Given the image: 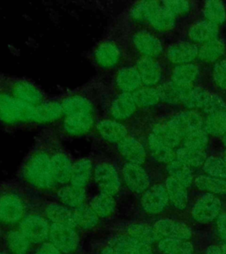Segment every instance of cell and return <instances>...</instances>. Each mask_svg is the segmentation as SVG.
<instances>
[{"instance_id":"16","label":"cell","mask_w":226,"mask_h":254,"mask_svg":"<svg viewBox=\"0 0 226 254\" xmlns=\"http://www.w3.org/2000/svg\"><path fill=\"white\" fill-rule=\"evenodd\" d=\"M135 50L143 56V58L154 59L161 55L163 46L155 36L146 30L136 32L132 38Z\"/></svg>"},{"instance_id":"50","label":"cell","mask_w":226,"mask_h":254,"mask_svg":"<svg viewBox=\"0 0 226 254\" xmlns=\"http://www.w3.org/2000/svg\"><path fill=\"white\" fill-rule=\"evenodd\" d=\"M203 171L212 178L226 179V162L224 159L211 156L206 159Z\"/></svg>"},{"instance_id":"51","label":"cell","mask_w":226,"mask_h":254,"mask_svg":"<svg viewBox=\"0 0 226 254\" xmlns=\"http://www.w3.org/2000/svg\"><path fill=\"white\" fill-rule=\"evenodd\" d=\"M183 139H183L184 147L195 149V150L204 151L209 142L208 133L203 129L192 131Z\"/></svg>"},{"instance_id":"30","label":"cell","mask_w":226,"mask_h":254,"mask_svg":"<svg viewBox=\"0 0 226 254\" xmlns=\"http://www.w3.org/2000/svg\"><path fill=\"white\" fill-rule=\"evenodd\" d=\"M165 188L172 205L179 210L186 209L188 203L187 187L174 179L168 178L165 181Z\"/></svg>"},{"instance_id":"25","label":"cell","mask_w":226,"mask_h":254,"mask_svg":"<svg viewBox=\"0 0 226 254\" xmlns=\"http://www.w3.org/2000/svg\"><path fill=\"white\" fill-rule=\"evenodd\" d=\"M45 215L53 224L73 228L76 226L74 212H72L67 206L58 203H50L45 206Z\"/></svg>"},{"instance_id":"32","label":"cell","mask_w":226,"mask_h":254,"mask_svg":"<svg viewBox=\"0 0 226 254\" xmlns=\"http://www.w3.org/2000/svg\"><path fill=\"white\" fill-rule=\"evenodd\" d=\"M191 88L192 87L181 86L171 80L157 87V91L160 96V101L174 104V103L181 102L183 97L187 92L190 90Z\"/></svg>"},{"instance_id":"43","label":"cell","mask_w":226,"mask_h":254,"mask_svg":"<svg viewBox=\"0 0 226 254\" xmlns=\"http://www.w3.org/2000/svg\"><path fill=\"white\" fill-rule=\"evenodd\" d=\"M225 49V44L217 38L203 44L199 49L198 57L205 62H215L224 54Z\"/></svg>"},{"instance_id":"49","label":"cell","mask_w":226,"mask_h":254,"mask_svg":"<svg viewBox=\"0 0 226 254\" xmlns=\"http://www.w3.org/2000/svg\"><path fill=\"white\" fill-rule=\"evenodd\" d=\"M9 250L13 254H25L29 248V241L20 231H11L6 237Z\"/></svg>"},{"instance_id":"45","label":"cell","mask_w":226,"mask_h":254,"mask_svg":"<svg viewBox=\"0 0 226 254\" xmlns=\"http://www.w3.org/2000/svg\"><path fill=\"white\" fill-rule=\"evenodd\" d=\"M177 160L189 167L202 166L206 161L205 151L195 150L188 147H182L176 152Z\"/></svg>"},{"instance_id":"3","label":"cell","mask_w":226,"mask_h":254,"mask_svg":"<svg viewBox=\"0 0 226 254\" xmlns=\"http://www.w3.org/2000/svg\"><path fill=\"white\" fill-rule=\"evenodd\" d=\"M0 86L16 99L35 107L47 101L45 93L37 85L28 79L3 77L0 80Z\"/></svg>"},{"instance_id":"8","label":"cell","mask_w":226,"mask_h":254,"mask_svg":"<svg viewBox=\"0 0 226 254\" xmlns=\"http://www.w3.org/2000/svg\"><path fill=\"white\" fill-rule=\"evenodd\" d=\"M167 124L183 139L192 131L203 129L204 119L197 111H182L173 116Z\"/></svg>"},{"instance_id":"36","label":"cell","mask_w":226,"mask_h":254,"mask_svg":"<svg viewBox=\"0 0 226 254\" xmlns=\"http://www.w3.org/2000/svg\"><path fill=\"white\" fill-rule=\"evenodd\" d=\"M159 250L164 254H193L194 246L184 239L163 238L158 243Z\"/></svg>"},{"instance_id":"35","label":"cell","mask_w":226,"mask_h":254,"mask_svg":"<svg viewBox=\"0 0 226 254\" xmlns=\"http://www.w3.org/2000/svg\"><path fill=\"white\" fill-rule=\"evenodd\" d=\"M198 75L199 68L197 65L194 64H179L172 71L171 81L181 86L191 87Z\"/></svg>"},{"instance_id":"53","label":"cell","mask_w":226,"mask_h":254,"mask_svg":"<svg viewBox=\"0 0 226 254\" xmlns=\"http://www.w3.org/2000/svg\"><path fill=\"white\" fill-rule=\"evenodd\" d=\"M215 83L218 87L226 89V60L216 64L213 71Z\"/></svg>"},{"instance_id":"57","label":"cell","mask_w":226,"mask_h":254,"mask_svg":"<svg viewBox=\"0 0 226 254\" xmlns=\"http://www.w3.org/2000/svg\"><path fill=\"white\" fill-rule=\"evenodd\" d=\"M206 254H225L221 247L218 246H211L207 249Z\"/></svg>"},{"instance_id":"23","label":"cell","mask_w":226,"mask_h":254,"mask_svg":"<svg viewBox=\"0 0 226 254\" xmlns=\"http://www.w3.org/2000/svg\"><path fill=\"white\" fill-rule=\"evenodd\" d=\"M136 69L143 84L147 87H152L158 83L162 77L161 66L154 59L141 58L136 63Z\"/></svg>"},{"instance_id":"56","label":"cell","mask_w":226,"mask_h":254,"mask_svg":"<svg viewBox=\"0 0 226 254\" xmlns=\"http://www.w3.org/2000/svg\"><path fill=\"white\" fill-rule=\"evenodd\" d=\"M217 225L219 237L226 242V213L219 215Z\"/></svg>"},{"instance_id":"5","label":"cell","mask_w":226,"mask_h":254,"mask_svg":"<svg viewBox=\"0 0 226 254\" xmlns=\"http://www.w3.org/2000/svg\"><path fill=\"white\" fill-rule=\"evenodd\" d=\"M93 59L97 66L103 70L115 68L122 59V50L115 41L105 39L95 46Z\"/></svg>"},{"instance_id":"59","label":"cell","mask_w":226,"mask_h":254,"mask_svg":"<svg viewBox=\"0 0 226 254\" xmlns=\"http://www.w3.org/2000/svg\"><path fill=\"white\" fill-rule=\"evenodd\" d=\"M221 249L224 252V254H226V245L221 246Z\"/></svg>"},{"instance_id":"13","label":"cell","mask_w":226,"mask_h":254,"mask_svg":"<svg viewBox=\"0 0 226 254\" xmlns=\"http://www.w3.org/2000/svg\"><path fill=\"white\" fill-rule=\"evenodd\" d=\"M48 222L38 214H33L24 219L20 224V232L29 242L41 243L50 233Z\"/></svg>"},{"instance_id":"29","label":"cell","mask_w":226,"mask_h":254,"mask_svg":"<svg viewBox=\"0 0 226 254\" xmlns=\"http://www.w3.org/2000/svg\"><path fill=\"white\" fill-rule=\"evenodd\" d=\"M61 202L67 206L77 208L84 205L86 200V190L82 187H77L71 184L65 185L58 191Z\"/></svg>"},{"instance_id":"60","label":"cell","mask_w":226,"mask_h":254,"mask_svg":"<svg viewBox=\"0 0 226 254\" xmlns=\"http://www.w3.org/2000/svg\"><path fill=\"white\" fill-rule=\"evenodd\" d=\"M223 143L226 146V133L223 136Z\"/></svg>"},{"instance_id":"9","label":"cell","mask_w":226,"mask_h":254,"mask_svg":"<svg viewBox=\"0 0 226 254\" xmlns=\"http://www.w3.org/2000/svg\"><path fill=\"white\" fill-rule=\"evenodd\" d=\"M74 163L70 155L61 148H52L51 167L53 180L56 185H68L71 180L72 171Z\"/></svg>"},{"instance_id":"37","label":"cell","mask_w":226,"mask_h":254,"mask_svg":"<svg viewBox=\"0 0 226 254\" xmlns=\"http://www.w3.org/2000/svg\"><path fill=\"white\" fill-rule=\"evenodd\" d=\"M127 236L149 246L154 244L155 241H160V238L156 234L154 228H151L144 223L131 224L127 228Z\"/></svg>"},{"instance_id":"14","label":"cell","mask_w":226,"mask_h":254,"mask_svg":"<svg viewBox=\"0 0 226 254\" xmlns=\"http://www.w3.org/2000/svg\"><path fill=\"white\" fill-rule=\"evenodd\" d=\"M154 230L158 235L160 240L163 238H177L188 240L192 238V230L186 223L173 220V219H162L154 224Z\"/></svg>"},{"instance_id":"2","label":"cell","mask_w":226,"mask_h":254,"mask_svg":"<svg viewBox=\"0 0 226 254\" xmlns=\"http://www.w3.org/2000/svg\"><path fill=\"white\" fill-rule=\"evenodd\" d=\"M36 107L16 99L0 86V122L6 126L36 124Z\"/></svg>"},{"instance_id":"18","label":"cell","mask_w":226,"mask_h":254,"mask_svg":"<svg viewBox=\"0 0 226 254\" xmlns=\"http://www.w3.org/2000/svg\"><path fill=\"white\" fill-rule=\"evenodd\" d=\"M64 116L95 115V107L91 100L83 95H69L62 100Z\"/></svg>"},{"instance_id":"1","label":"cell","mask_w":226,"mask_h":254,"mask_svg":"<svg viewBox=\"0 0 226 254\" xmlns=\"http://www.w3.org/2000/svg\"><path fill=\"white\" fill-rule=\"evenodd\" d=\"M52 148L44 143H38L32 149L21 167L22 179L39 190H51L55 187L51 167Z\"/></svg>"},{"instance_id":"17","label":"cell","mask_w":226,"mask_h":254,"mask_svg":"<svg viewBox=\"0 0 226 254\" xmlns=\"http://www.w3.org/2000/svg\"><path fill=\"white\" fill-rule=\"evenodd\" d=\"M137 110L133 94L120 93L112 100L109 110L111 119L119 122L127 120L134 115Z\"/></svg>"},{"instance_id":"7","label":"cell","mask_w":226,"mask_h":254,"mask_svg":"<svg viewBox=\"0 0 226 254\" xmlns=\"http://www.w3.org/2000/svg\"><path fill=\"white\" fill-rule=\"evenodd\" d=\"M221 207L222 203L217 196L212 193H205L196 200L191 214L196 222L208 223L219 216Z\"/></svg>"},{"instance_id":"61","label":"cell","mask_w":226,"mask_h":254,"mask_svg":"<svg viewBox=\"0 0 226 254\" xmlns=\"http://www.w3.org/2000/svg\"><path fill=\"white\" fill-rule=\"evenodd\" d=\"M224 160L226 162V150L225 151V153H224Z\"/></svg>"},{"instance_id":"20","label":"cell","mask_w":226,"mask_h":254,"mask_svg":"<svg viewBox=\"0 0 226 254\" xmlns=\"http://www.w3.org/2000/svg\"><path fill=\"white\" fill-rule=\"evenodd\" d=\"M118 150L127 163L142 165L146 161V150L139 140L127 136L118 144Z\"/></svg>"},{"instance_id":"12","label":"cell","mask_w":226,"mask_h":254,"mask_svg":"<svg viewBox=\"0 0 226 254\" xmlns=\"http://www.w3.org/2000/svg\"><path fill=\"white\" fill-rule=\"evenodd\" d=\"M122 175L127 187L135 193H143L150 187V178L142 165L126 163L122 169Z\"/></svg>"},{"instance_id":"31","label":"cell","mask_w":226,"mask_h":254,"mask_svg":"<svg viewBox=\"0 0 226 254\" xmlns=\"http://www.w3.org/2000/svg\"><path fill=\"white\" fill-rule=\"evenodd\" d=\"M64 116L61 103L58 101H46L36 106V124L54 122Z\"/></svg>"},{"instance_id":"11","label":"cell","mask_w":226,"mask_h":254,"mask_svg":"<svg viewBox=\"0 0 226 254\" xmlns=\"http://www.w3.org/2000/svg\"><path fill=\"white\" fill-rule=\"evenodd\" d=\"M169 202L166 188L163 185H155L143 193L141 204L143 210L148 214H157L162 213Z\"/></svg>"},{"instance_id":"6","label":"cell","mask_w":226,"mask_h":254,"mask_svg":"<svg viewBox=\"0 0 226 254\" xmlns=\"http://www.w3.org/2000/svg\"><path fill=\"white\" fill-rule=\"evenodd\" d=\"M94 178L101 192L112 196L119 192L121 182L119 172L112 163L109 162L97 163L94 170Z\"/></svg>"},{"instance_id":"46","label":"cell","mask_w":226,"mask_h":254,"mask_svg":"<svg viewBox=\"0 0 226 254\" xmlns=\"http://www.w3.org/2000/svg\"><path fill=\"white\" fill-rule=\"evenodd\" d=\"M195 187L215 194H226V179L200 176L195 180Z\"/></svg>"},{"instance_id":"39","label":"cell","mask_w":226,"mask_h":254,"mask_svg":"<svg viewBox=\"0 0 226 254\" xmlns=\"http://www.w3.org/2000/svg\"><path fill=\"white\" fill-rule=\"evenodd\" d=\"M211 93L201 87L191 88L183 97L181 103L188 109H204L209 100L211 99Z\"/></svg>"},{"instance_id":"33","label":"cell","mask_w":226,"mask_h":254,"mask_svg":"<svg viewBox=\"0 0 226 254\" xmlns=\"http://www.w3.org/2000/svg\"><path fill=\"white\" fill-rule=\"evenodd\" d=\"M89 206L99 218H106L115 211L116 201L112 195L100 192L92 198Z\"/></svg>"},{"instance_id":"62","label":"cell","mask_w":226,"mask_h":254,"mask_svg":"<svg viewBox=\"0 0 226 254\" xmlns=\"http://www.w3.org/2000/svg\"><path fill=\"white\" fill-rule=\"evenodd\" d=\"M0 254H8L7 253H5V252H3V251H2V252H0Z\"/></svg>"},{"instance_id":"15","label":"cell","mask_w":226,"mask_h":254,"mask_svg":"<svg viewBox=\"0 0 226 254\" xmlns=\"http://www.w3.org/2000/svg\"><path fill=\"white\" fill-rule=\"evenodd\" d=\"M95 129L101 139L112 144H119L129 136L127 127L114 119H101L95 123Z\"/></svg>"},{"instance_id":"28","label":"cell","mask_w":226,"mask_h":254,"mask_svg":"<svg viewBox=\"0 0 226 254\" xmlns=\"http://www.w3.org/2000/svg\"><path fill=\"white\" fill-rule=\"evenodd\" d=\"M148 147L151 155L159 163H171L176 160V152L173 148L167 146L163 141L157 139L155 135H149L148 137Z\"/></svg>"},{"instance_id":"27","label":"cell","mask_w":226,"mask_h":254,"mask_svg":"<svg viewBox=\"0 0 226 254\" xmlns=\"http://www.w3.org/2000/svg\"><path fill=\"white\" fill-rule=\"evenodd\" d=\"M93 174V163L90 158L79 159L74 163L70 184L85 188Z\"/></svg>"},{"instance_id":"48","label":"cell","mask_w":226,"mask_h":254,"mask_svg":"<svg viewBox=\"0 0 226 254\" xmlns=\"http://www.w3.org/2000/svg\"><path fill=\"white\" fill-rule=\"evenodd\" d=\"M137 107L147 108L154 106L160 101V96L157 88L147 87L140 88L133 93Z\"/></svg>"},{"instance_id":"4","label":"cell","mask_w":226,"mask_h":254,"mask_svg":"<svg viewBox=\"0 0 226 254\" xmlns=\"http://www.w3.org/2000/svg\"><path fill=\"white\" fill-rule=\"evenodd\" d=\"M27 203L23 195L15 189L0 190V222L12 224L23 218Z\"/></svg>"},{"instance_id":"47","label":"cell","mask_w":226,"mask_h":254,"mask_svg":"<svg viewBox=\"0 0 226 254\" xmlns=\"http://www.w3.org/2000/svg\"><path fill=\"white\" fill-rule=\"evenodd\" d=\"M176 17L167 8L161 6L149 21L151 27L157 31H168L175 26Z\"/></svg>"},{"instance_id":"54","label":"cell","mask_w":226,"mask_h":254,"mask_svg":"<svg viewBox=\"0 0 226 254\" xmlns=\"http://www.w3.org/2000/svg\"><path fill=\"white\" fill-rule=\"evenodd\" d=\"M224 110H226V103L220 96L214 94L211 95V99L209 100L206 106L203 109V111H205L207 114H211L213 112Z\"/></svg>"},{"instance_id":"42","label":"cell","mask_w":226,"mask_h":254,"mask_svg":"<svg viewBox=\"0 0 226 254\" xmlns=\"http://www.w3.org/2000/svg\"><path fill=\"white\" fill-rule=\"evenodd\" d=\"M203 15L211 23L221 25L226 20V6L221 1H207L203 7Z\"/></svg>"},{"instance_id":"24","label":"cell","mask_w":226,"mask_h":254,"mask_svg":"<svg viewBox=\"0 0 226 254\" xmlns=\"http://www.w3.org/2000/svg\"><path fill=\"white\" fill-rule=\"evenodd\" d=\"M199 49L196 45L187 42H180L171 45L167 52V58L171 62L186 64L198 57Z\"/></svg>"},{"instance_id":"26","label":"cell","mask_w":226,"mask_h":254,"mask_svg":"<svg viewBox=\"0 0 226 254\" xmlns=\"http://www.w3.org/2000/svg\"><path fill=\"white\" fill-rule=\"evenodd\" d=\"M219 36V28L217 25L208 20H202L194 24L188 31V36L192 41L205 44L212 40L217 39Z\"/></svg>"},{"instance_id":"58","label":"cell","mask_w":226,"mask_h":254,"mask_svg":"<svg viewBox=\"0 0 226 254\" xmlns=\"http://www.w3.org/2000/svg\"><path fill=\"white\" fill-rule=\"evenodd\" d=\"M101 254H116L114 251L111 249L110 246H108L107 247H105L103 251H102V253Z\"/></svg>"},{"instance_id":"40","label":"cell","mask_w":226,"mask_h":254,"mask_svg":"<svg viewBox=\"0 0 226 254\" xmlns=\"http://www.w3.org/2000/svg\"><path fill=\"white\" fill-rule=\"evenodd\" d=\"M167 171L171 178L182 184L184 187H190L193 183V172L190 167L181 163L179 160H175L172 163H169L167 166Z\"/></svg>"},{"instance_id":"10","label":"cell","mask_w":226,"mask_h":254,"mask_svg":"<svg viewBox=\"0 0 226 254\" xmlns=\"http://www.w3.org/2000/svg\"><path fill=\"white\" fill-rule=\"evenodd\" d=\"M49 237L52 245L65 254H70L75 250L79 243L78 235L73 227L52 224Z\"/></svg>"},{"instance_id":"52","label":"cell","mask_w":226,"mask_h":254,"mask_svg":"<svg viewBox=\"0 0 226 254\" xmlns=\"http://www.w3.org/2000/svg\"><path fill=\"white\" fill-rule=\"evenodd\" d=\"M163 4L175 17L186 13L190 10L191 7L190 3L184 0H169L163 2Z\"/></svg>"},{"instance_id":"55","label":"cell","mask_w":226,"mask_h":254,"mask_svg":"<svg viewBox=\"0 0 226 254\" xmlns=\"http://www.w3.org/2000/svg\"><path fill=\"white\" fill-rule=\"evenodd\" d=\"M36 254H60V252L52 243H45L37 249Z\"/></svg>"},{"instance_id":"19","label":"cell","mask_w":226,"mask_h":254,"mask_svg":"<svg viewBox=\"0 0 226 254\" xmlns=\"http://www.w3.org/2000/svg\"><path fill=\"white\" fill-rule=\"evenodd\" d=\"M95 127V115L68 116L62 124L65 133L73 137L87 134Z\"/></svg>"},{"instance_id":"22","label":"cell","mask_w":226,"mask_h":254,"mask_svg":"<svg viewBox=\"0 0 226 254\" xmlns=\"http://www.w3.org/2000/svg\"><path fill=\"white\" fill-rule=\"evenodd\" d=\"M109 246L117 254H153L151 246L129 236L116 237L111 240Z\"/></svg>"},{"instance_id":"41","label":"cell","mask_w":226,"mask_h":254,"mask_svg":"<svg viewBox=\"0 0 226 254\" xmlns=\"http://www.w3.org/2000/svg\"><path fill=\"white\" fill-rule=\"evenodd\" d=\"M75 220L76 226H79L84 230H91L95 228L97 223L99 217L95 214L90 206L82 205L75 208L74 212Z\"/></svg>"},{"instance_id":"44","label":"cell","mask_w":226,"mask_h":254,"mask_svg":"<svg viewBox=\"0 0 226 254\" xmlns=\"http://www.w3.org/2000/svg\"><path fill=\"white\" fill-rule=\"evenodd\" d=\"M152 134L171 148L179 147L182 138L168 124H158L153 127Z\"/></svg>"},{"instance_id":"34","label":"cell","mask_w":226,"mask_h":254,"mask_svg":"<svg viewBox=\"0 0 226 254\" xmlns=\"http://www.w3.org/2000/svg\"><path fill=\"white\" fill-rule=\"evenodd\" d=\"M203 130L217 137L226 134V110L208 114L203 124Z\"/></svg>"},{"instance_id":"38","label":"cell","mask_w":226,"mask_h":254,"mask_svg":"<svg viewBox=\"0 0 226 254\" xmlns=\"http://www.w3.org/2000/svg\"><path fill=\"white\" fill-rule=\"evenodd\" d=\"M162 5L157 1H143L135 4L132 8L130 15L136 21H147L155 15Z\"/></svg>"},{"instance_id":"21","label":"cell","mask_w":226,"mask_h":254,"mask_svg":"<svg viewBox=\"0 0 226 254\" xmlns=\"http://www.w3.org/2000/svg\"><path fill=\"white\" fill-rule=\"evenodd\" d=\"M143 84L136 67L125 66L120 68L115 76V86L120 93L133 94L141 88Z\"/></svg>"}]
</instances>
